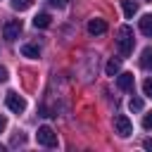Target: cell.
<instances>
[{"mask_svg":"<svg viewBox=\"0 0 152 152\" xmlns=\"http://www.w3.org/2000/svg\"><path fill=\"white\" fill-rule=\"evenodd\" d=\"M116 45H119L121 57H128V55L133 52L135 38H133V28H131V26H121V28L116 31Z\"/></svg>","mask_w":152,"mask_h":152,"instance_id":"1","label":"cell"},{"mask_svg":"<svg viewBox=\"0 0 152 152\" xmlns=\"http://www.w3.org/2000/svg\"><path fill=\"white\" fill-rule=\"evenodd\" d=\"M36 140H38V145H43V147H57V133H55L50 126H40L38 133H36Z\"/></svg>","mask_w":152,"mask_h":152,"instance_id":"2","label":"cell"},{"mask_svg":"<svg viewBox=\"0 0 152 152\" xmlns=\"http://www.w3.org/2000/svg\"><path fill=\"white\" fill-rule=\"evenodd\" d=\"M21 28H24V26H21V21H19V19H10V21H5V26H2V38L12 43V40H17V38H19Z\"/></svg>","mask_w":152,"mask_h":152,"instance_id":"3","label":"cell"},{"mask_svg":"<svg viewBox=\"0 0 152 152\" xmlns=\"http://www.w3.org/2000/svg\"><path fill=\"white\" fill-rule=\"evenodd\" d=\"M5 104H7V109H12V112H24L26 109V100L21 97V95H17L14 90H10L7 95H5Z\"/></svg>","mask_w":152,"mask_h":152,"instance_id":"4","label":"cell"},{"mask_svg":"<svg viewBox=\"0 0 152 152\" xmlns=\"http://www.w3.org/2000/svg\"><path fill=\"white\" fill-rule=\"evenodd\" d=\"M114 131H116L121 138H128V135L133 133V124H131V119H128V116H124V114L114 116Z\"/></svg>","mask_w":152,"mask_h":152,"instance_id":"5","label":"cell"},{"mask_svg":"<svg viewBox=\"0 0 152 152\" xmlns=\"http://www.w3.org/2000/svg\"><path fill=\"white\" fill-rule=\"evenodd\" d=\"M133 74H119L116 76V86H119V90H126V93H131L133 90Z\"/></svg>","mask_w":152,"mask_h":152,"instance_id":"6","label":"cell"},{"mask_svg":"<svg viewBox=\"0 0 152 152\" xmlns=\"http://www.w3.org/2000/svg\"><path fill=\"white\" fill-rule=\"evenodd\" d=\"M88 31H90L93 36H102V33L107 31V21H104V19H90V21H88Z\"/></svg>","mask_w":152,"mask_h":152,"instance_id":"7","label":"cell"},{"mask_svg":"<svg viewBox=\"0 0 152 152\" xmlns=\"http://www.w3.org/2000/svg\"><path fill=\"white\" fill-rule=\"evenodd\" d=\"M33 26H36V28H48V26H50V14H48V12H38V14L33 17Z\"/></svg>","mask_w":152,"mask_h":152,"instance_id":"8","label":"cell"},{"mask_svg":"<svg viewBox=\"0 0 152 152\" xmlns=\"http://www.w3.org/2000/svg\"><path fill=\"white\" fill-rule=\"evenodd\" d=\"M121 10H124V14L131 19V17L138 12V2H133V0H121Z\"/></svg>","mask_w":152,"mask_h":152,"instance_id":"9","label":"cell"},{"mask_svg":"<svg viewBox=\"0 0 152 152\" xmlns=\"http://www.w3.org/2000/svg\"><path fill=\"white\" fill-rule=\"evenodd\" d=\"M140 66L142 69H152V48H145L140 55Z\"/></svg>","mask_w":152,"mask_h":152,"instance_id":"10","label":"cell"},{"mask_svg":"<svg viewBox=\"0 0 152 152\" xmlns=\"http://www.w3.org/2000/svg\"><path fill=\"white\" fill-rule=\"evenodd\" d=\"M104 71H107V76H116V74L121 71V62H119V59H109L107 66H104Z\"/></svg>","mask_w":152,"mask_h":152,"instance_id":"11","label":"cell"},{"mask_svg":"<svg viewBox=\"0 0 152 152\" xmlns=\"http://www.w3.org/2000/svg\"><path fill=\"white\" fill-rule=\"evenodd\" d=\"M140 31H142L145 36H152V14H145V17L140 19Z\"/></svg>","mask_w":152,"mask_h":152,"instance_id":"12","label":"cell"},{"mask_svg":"<svg viewBox=\"0 0 152 152\" xmlns=\"http://www.w3.org/2000/svg\"><path fill=\"white\" fill-rule=\"evenodd\" d=\"M21 55H24V57L36 59V57L40 55V50H38V45H21Z\"/></svg>","mask_w":152,"mask_h":152,"instance_id":"13","label":"cell"},{"mask_svg":"<svg viewBox=\"0 0 152 152\" xmlns=\"http://www.w3.org/2000/svg\"><path fill=\"white\" fill-rule=\"evenodd\" d=\"M33 5V0H12V7L17 10V12H24V10H28Z\"/></svg>","mask_w":152,"mask_h":152,"instance_id":"14","label":"cell"},{"mask_svg":"<svg viewBox=\"0 0 152 152\" xmlns=\"http://www.w3.org/2000/svg\"><path fill=\"white\" fill-rule=\"evenodd\" d=\"M128 107H131V112H140V109H142V100H140V97H133V100L128 102Z\"/></svg>","mask_w":152,"mask_h":152,"instance_id":"15","label":"cell"},{"mask_svg":"<svg viewBox=\"0 0 152 152\" xmlns=\"http://www.w3.org/2000/svg\"><path fill=\"white\" fill-rule=\"evenodd\" d=\"M142 93H145L147 97H152V78H145V83H142Z\"/></svg>","mask_w":152,"mask_h":152,"instance_id":"16","label":"cell"},{"mask_svg":"<svg viewBox=\"0 0 152 152\" xmlns=\"http://www.w3.org/2000/svg\"><path fill=\"white\" fill-rule=\"evenodd\" d=\"M142 128H147V131H152V112L142 116Z\"/></svg>","mask_w":152,"mask_h":152,"instance_id":"17","label":"cell"},{"mask_svg":"<svg viewBox=\"0 0 152 152\" xmlns=\"http://www.w3.org/2000/svg\"><path fill=\"white\" fill-rule=\"evenodd\" d=\"M48 2H50L52 7H64V5L69 2V0H48Z\"/></svg>","mask_w":152,"mask_h":152,"instance_id":"18","label":"cell"},{"mask_svg":"<svg viewBox=\"0 0 152 152\" xmlns=\"http://www.w3.org/2000/svg\"><path fill=\"white\" fill-rule=\"evenodd\" d=\"M2 81H7V69H5V66H0V83H2Z\"/></svg>","mask_w":152,"mask_h":152,"instance_id":"19","label":"cell"},{"mask_svg":"<svg viewBox=\"0 0 152 152\" xmlns=\"http://www.w3.org/2000/svg\"><path fill=\"white\" fill-rule=\"evenodd\" d=\"M24 140H26V138L19 133V135H14V140H12V142H14V145H19V142H24Z\"/></svg>","mask_w":152,"mask_h":152,"instance_id":"20","label":"cell"},{"mask_svg":"<svg viewBox=\"0 0 152 152\" xmlns=\"http://www.w3.org/2000/svg\"><path fill=\"white\" fill-rule=\"evenodd\" d=\"M142 147H145V150H152V140H145V142H142Z\"/></svg>","mask_w":152,"mask_h":152,"instance_id":"21","label":"cell"},{"mask_svg":"<svg viewBox=\"0 0 152 152\" xmlns=\"http://www.w3.org/2000/svg\"><path fill=\"white\" fill-rule=\"evenodd\" d=\"M5 126H7V121H5V116H2V114H0V131H2V128H5Z\"/></svg>","mask_w":152,"mask_h":152,"instance_id":"22","label":"cell"},{"mask_svg":"<svg viewBox=\"0 0 152 152\" xmlns=\"http://www.w3.org/2000/svg\"><path fill=\"white\" fill-rule=\"evenodd\" d=\"M0 152H5V147H2V145H0Z\"/></svg>","mask_w":152,"mask_h":152,"instance_id":"23","label":"cell"},{"mask_svg":"<svg viewBox=\"0 0 152 152\" xmlns=\"http://www.w3.org/2000/svg\"><path fill=\"white\" fill-rule=\"evenodd\" d=\"M150 2H152V0H150Z\"/></svg>","mask_w":152,"mask_h":152,"instance_id":"24","label":"cell"}]
</instances>
